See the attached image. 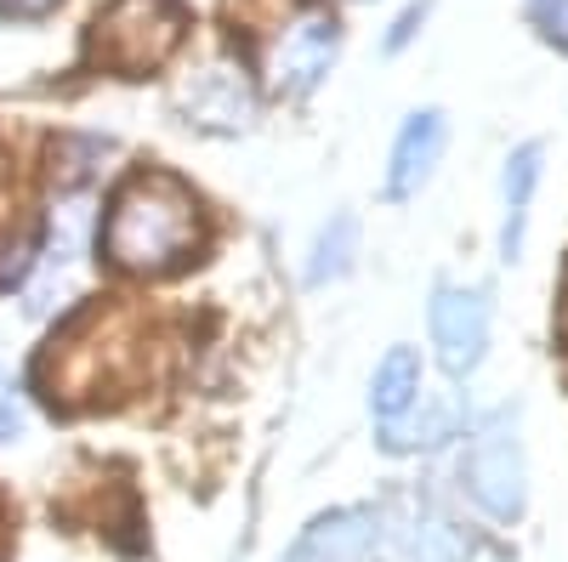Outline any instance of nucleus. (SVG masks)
<instances>
[{
	"label": "nucleus",
	"instance_id": "f257e3e1",
	"mask_svg": "<svg viewBox=\"0 0 568 562\" xmlns=\"http://www.w3.org/2000/svg\"><path fill=\"white\" fill-rule=\"evenodd\" d=\"M200 245L194 194L176 176H131L103 216V256L131 273L182 267Z\"/></svg>",
	"mask_w": 568,
	"mask_h": 562
},
{
	"label": "nucleus",
	"instance_id": "f03ea898",
	"mask_svg": "<svg viewBox=\"0 0 568 562\" xmlns=\"http://www.w3.org/2000/svg\"><path fill=\"white\" fill-rule=\"evenodd\" d=\"M460 478H466V494L478 500L495 523L524 518L529 472H524V443H517V409H495L484 427L471 432Z\"/></svg>",
	"mask_w": 568,
	"mask_h": 562
},
{
	"label": "nucleus",
	"instance_id": "7ed1b4c3",
	"mask_svg": "<svg viewBox=\"0 0 568 562\" xmlns=\"http://www.w3.org/2000/svg\"><path fill=\"white\" fill-rule=\"evenodd\" d=\"M336 18L329 12H302L291 29H284L273 40V58H267V80L273 91H284V98H307V91L329 74V63H336Z\"/></svg>",
	"mask_w": 568,
	"mask_h": 562
},
{
	"label": "nucleus",
	"instance_id": "20e7f679",
	"mask_svg": "<svg viewBox=\"0 0 568 562\" xmlns=\"http://www.w3.org/2000/svg\"><path fill=\"white\" fill-rule=\"evenodd\" d=\"M433 347H438V364L449 375H471L489 352V302L484 290H455L444 285L433 296Z\"/></svg>",
	"mask_w": 568,
	"mask_h": 562
},
{
	"label": "nucleus",
	"instance_id": "39448f33",
	"mask_svg": "<svg viewBox=\"0 0 568 562\" xmlns=\"http://www.w3.org/2000/svg\"><path fill=\"white\" fill-rule=\"evenodd\" d=\"M444 143H449V125H444V114H438V109L409 114V120H404V131H398V143H393L387 194H393V200L420 194L426 176H433V171H438V160H444Z\"/></svg>",
	"mask_w": 568,
	"mask_h": 562
},
{
	"label": "nucleus",
	"instance_id": "423d86ee",
	"mask_svg": "<svg viewBox=\"0 0 568 562\" xmlns=\"http://www.w3.org/2000/svg\"><path fill=\"white\" fill-rule=\"evenodd\" d=\"M375 545V511H336V518H318L284 562H364Z\"/></svg>",
	"mask_w": 568,
	"mask_h": 562
},
{
	"label": "nucleus",
	"instance_id": "0eeeda50",
	"mask_svg": "<svg viewBox=\"0 0 568 562\" xmlns=\"http://www.w3.org/2000/svg\"><path fill=\"white\" fill-rule=\"evenodd\" d=\"M182 109L194 114L200 125H211V131H245V125H251V114H256V98L245 91V80H240V74H227V69H205L194 85L182 91Z\"/></svg>",
	"mask_w": 568,
	"mask_h": 562
},
{
	"label": "nucleus",
	"instance_id": "6e6552de",
	"mask_svg": "<svg viewBox=\"0 0 568 562\" xmlns=\"http://www.w3.org/2000/svg\"><path fill=\"white\" fill-rule=\"evenodd\" d=\"M540 160H546L540 143H524V149L506 160V222H500V256L506 262H517V251H524L529 200H535V187H540Z\"/></svg>",
	"mask_w": 568,
	"mask_h": 562
},
{
	"label": "nucleus",
	"instance_id": "1a4fd4ad",
	"mask_svg": "<svg viewBox=\"0 0 568 562\" xmlns=\"http://www.w3.org/2000/svg\"><path fill=\"white\" fill-rule=\"evenodd\" d=\"M420 398V364L409 347H393L382 364H375V381H369V409L382 427H398V420L415 409Z\"/></svg>",
	"mask_w": 568,
	"mask_h": 562
},
{
	"label": "nucleus",
	"instance_id": "9d476101",
	"mask_svg": "<svg viewBox=\"0 0 568 562\" xmlns=\"http://www.w3.org/2000/svg\"><path fill=\"white\" fill-rule=\"evenodd\" d=\"M353 251H358V222L342 211L336 222H329L318 233V245H313V267H307V285H324V278H342L353 267Z\"/></svg>",
	"mask_w": 568,
	"mask_h": 562
},
{
	"label": "nucleus",
	"instance_id": "9b49d317",
	"mask_svg": "<svg viewBox=\"0 0 568 562\" xmlns=\"http://www.w3.org/2000/svg\"><path fill=\"white\" fill-rule=\"evenodd\" d=\"M23 432V403L12 398V387H7V375H0V443H12Z\"/></svg>",
	"mask_w": 568,
	"mask_h": 562
},
{
	"label": "nucleus",
	"instance_id": "f8f14e48",
	"mask_svg": "<svg viewBox=\"0 0 568 562\" xmlns=\"http://www.w3.org/2000/svg\"><path fill=\"white\" fill-rule=\"evenodd\" d=\"M420 18H426V0H420V7H409V12L393 23V34H387V52H404V45L415 40V29H420Z\"/></svg>",
	"mask_w": 568,
	"mask_h": 562
},
{
	"label": "nucleus",
	"instance_id": "ddd939ff",
	"mask_svg": "<svg viewBox=\"0 0 568 562\" xmlns=\"http://www.w3.org/2000/svg\"><path fill=\"white\" fill-rule=\"evenodd\" d=\"M546 34L568 45V0H546Z\"/></svg>",
	"mask_w": 568,
	"mask_h": 562
},
{
	"label": "nucleus",
	"instance_id": "4468645a",
	"mask_svg": "<svg viewBox=\"0 0 568 562\" xmlns=\"http://www.w3.org/2000/svg\"><path fill=\"white\" fill-rule=\"evenodd\" d=\"M0 7H7V12H23V18H34V12L52 7V0H0Z\"/></svg>",
	"mask_w": 568,
	"mask_h": 562
}]
</instances>
